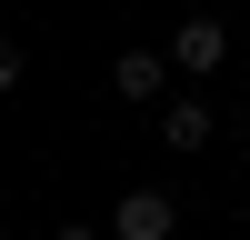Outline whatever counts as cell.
I'll return each instance as SVG.
<instances>
[{
  "instance_id": "8992f818",
  "label": "cell",
  "mask_w": 250,
  "mask_h": 240,
  "mask_svg": "<svg viewBox=\"0 0 250 240\" xmlns=\"http://www.w3.org/2000/svg\"><path fill=\"white\" fill-rule=\"evenodd\" d=\"M50 240H100V230H90V220H60V230H50Z\"/></svg>"
},
{
  "instance_id": "7a4b0ae2",
  "label": "cell",
  "mask_w": 250,
  "mask_h": 240,
  "mask_svg": "<svg viewBox=\"0 0 250 240\" xmlns=\"http://www.w3.org/2000/svg\"><path fill=\"white\" fill-rule=\"evenodd\" d=\"M220 60H230V30H220L210 10H200V20H180V30H170V70H190V80H210Z\"/></svg>"
},
{
  "instance_id": "3957f363",
  "label": "cell",
  "mask_w": 250,
  "mask_h": 240,
  "mask_svg": "<svg viewBox=\"0 0 250 240\" xmlns=\"http://www.w3.org/2000/svg\"><path fill=\"white\" fill-rule=\"evenodd\" d=\"M160 80H170V50H120V60H110V90L130 100V110L160 100Z\"/></svg>"
},
{
  "instance_id": "6da1fadb",
  "label": "cell",
  "mask_w": 250,
  "mask_h": 240,
  "mask_svg": "<svg viewBox=\"0 0 250 240\" xmlns=\"http://www.w3.org/2000/svg\"><path fill=\"white\" fill-rule=\"evenodd\" d=\"M170 230H180V200H170V190H120L110 240H170Z\"/></svg>"
},
{
  "instance_id": "5b68a950",
  "label": "cell",
  "mask_w": 250,
  "mask_h": 240,
  "mask_svg": "<svg viewBox=\"0 0 250 240\" xmlns=\"http://www.w3.org/2000/svg\"><path fill=\"white\" fill-rule=\"evenodd\" d=\"M20 70H30V60H20V40H0V90H20Z\"/></svg>"
},
{
  "instance_id": "277c9868",
  "label": "cell",
  "mask_w": 250,
  "mask_h": 240,
  "mask_svg": "<svg viewBox=\"0 0 250 240\" xmlns=\"http://www.w3.org/2000/svg\"><path fill=\"white\" fill-rule=\"evenodd\" d=\"M160 150H210V110L200 100H170L160 110Z\"/></svg>"
}]
</instances>
